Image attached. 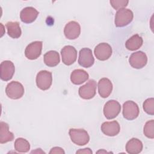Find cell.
<instances>
[{
	"mask_svg": "<svg viewBox=\"0 0 154 154\" xmlns=\"http://www.w3.org/2000/svg\"><path fill=\"white\" fill-rule=\"evenodd\" d=\"M69 134L72 141L76 145L84 146L89 142V135L83 129L71 128L69 131Z\"/></svg>",
	"mask_w": 154,
	"mask_h": 154,
	"instance_id": "1",
	"label": "cell"
},
{
	"mask_svg": "<svg viewBox=\"0 0 154 154\" xmlns=\"http://www.w3.org/2000/svg\"><path fill=\"white\" fill-rule=\"evenodd\" d=\"M134 17L132 11L128 8L119 10L115 16V25L117 27H123L129 24Z\"/></svg>",
	"mask_w": 154,
	"mask_h": 154,
	"instance_id": "2",
	"label": "cell"
},
{
	"mask_svg": "<svg viewBox=\"0 0 154 154\" xmlns=\"http://www.w3.org/2000/svg\"><path fill=\"white\" fill-rule=\"evenodd\" d=\"M5 93L9 98L19 99L24 94V87L19 82L13 81L7 84L5 88Z\"/></svg>",
	"mask_w": 154,
	"mask_h": 154,
	"instance_id": "3",
	"label": "cell"
},
{
	"mask_svg": "<svg viewBox=\"0 0 154 154\" xmlns=\"http://www.w3.org/2000/svg\"><path fill=\"white\" fill-rule=\"evenodd\" d=\"M52 73L47 70L40 71L36 76V84L42 90H48L52 85Z\"/></svg>",
	"mask_w": 154,
	"mask_h": 154,
	"instance_id": "4",
	"label": "cell"
},
{
	"mask_svg": "<svg viewBox=\"0 0 154 154\" xmlns=\"http://www.w3.org/2000/svg\"><path fill=\"white\" fill-rule=\"evenodd\" d=\"M123 116L124 118L129 120L135 119L139 115V108L138 105L132 100H128L123 105Z\"/></svg>",
	"mask_w": 154,
	"mask_h": 154,
	"instance_id": "5",
	"label": "cell"
},
{
	"mask_svg": "<svg viewBox=\"0 0 154 154\" xmlns=\"http://www.w3.org/2000/svg\"><path fill=\"white\" fill-rule=\"evenodd\" d=\"M96 82L94 79H90L85 85L79 88V95L84 99H91L96 95Z\"/></svg>",
	"mask_w": 154,
	"mask_h": 154,
	"instance_id": "6",
	"label": "cell"
},
{
	"mask_svg": "<svg viewBox=\"0 0 154 154\" xmlns=\"http://www.w3.org/2000/svg\"><path fill=\"white\" fill-rule=\"evenodd\" d=\"M121 111L120 104L115 100H108L104 105L103 114L107 119L116 118Z\"/></svg>",
	"mask_w": 154,
	"mask_h": 154,
	"instance_id": "7",
	"label": "cell"
},
{
	"mask_svg": "<svg viewBox=\"0 0 154 154\" xmlns=\"http://www.w3.org/2000/svg\"><path fill=\"white\" fill-rule=\"evenodd\" d=\"M43 43L41 41H35L29 43L25 50V55L29 60H35L38 58L42 50Z\"/></svg>",
	"mask_w": 154,
	"mask_h": 154,
	"instance_id": "8",
	"label": "cell"
},
{
	"mask_svg": "<svg viewBox=\"0 0 154 154\" xmlns=\"http://www.w3.org/2000/svg\"><path fill=\"white\" fill-rule=\"evenodd\" d=\"M61 54L63 63L67 66L73 64L77 58V51L73 46L70 45L63 47L61 51Z\"/></svg>",
	"mask_w": 154,
	"mask_h": 154,
	"instance_id": "9",
	"label": "cell"
},
{
	"mask_svg": "<svg viewBox=\"0 0 154 154\" xmlns=\"http://www.w3.org/2000/svg\"><path fill=\"white\" fill-rule=\"evenodd\" d=\"M129 62L133 68L140 69L146 65L147 63V57L144 52L142 51H137L131 55L129 58Z\"/></svg>",
	"mask_w": 154,
	"mask_h": 154,
	"instance_id": "10",
	"label": "cell"
},
{
	"mask_svg": "<svg viewBox=\"0 0 154 154\" xmlns=\"http://www.w3.org/2000/svg\"><path fill=\"white\" fill-rule=\"evenodd\" d=\"M94 59L92 54V51L87 48H82L79 53L78 63L80 66L85 68L90 67L93 65Z\"/></svg>",
	"mask_w": 154,
	"mask_h": 154,
	"instance_id": "11",
	"label": "cell"
},
{
	"mask_svg": "<svg viewBox=\"0 0 154 154\" xmlns=\"http://www.w3.org/2000/svg\"><path fill=\"white\" fill-rule=\"evenodd\" d=\"M15 67L13 62L9 60L2 61L0 65V77L2 81L10 80L14 73Z\"/></svg>",
	"mask_w": 154,
	"mask_h": 154,
	"instance_id": "12",
	"label": "cell"
},
{
	"mask_svg": "<svg viewBox=\"0 0 154 154\" xmlns=\"http://www.w3.org/2000/svg\"><path fill=\"white\" fill-rule=\"evenodd\" d=\"M112 48L106 43H101L94 48V55L97 59L100 61L108 60L112 55Z\"/></svg>",
	"mask_w": 154,
	"mask_h": 154,
	"instance_id": "13",
	"label": "cell"
},
{
	"mask_svg": "<svg viewBox=\"0 0 154 154\" xmlns=\"http://www.w3.org/2000/svg\"><path fill=\"white\" fill-rule=\"evenodd\" d=\"M80 33L81 26L79 24L75 21H70L68 22L64 28L65 37L69 40L77 38L80 35Z\"/></svg>",
	"mask_w": 154,
	"mask_h": 154,
	"instance_id": "14",
	"label": "cell"
},
{
	"mask_svg": "<svg viewBox=\"0 0 154 154\" xmlns=\"http://www.w3.org/2000/svg\"><path fill=\"white\" fill-rule=\"evenodd\" d=\"M120 130V125L118 122L116 120L112 122H105L101 125L102 132L107 136H116L119 133Z\"/></svg>",
	"mask_w": 154,
	"mask_h": 154,
	"instance_id": "15",
	"label": "cell"
},
{
	"mask_svg": "<svg viewBox=\"0 0 154 154\" xmlns=\"http://www.w3.org/2000/svg\"><path fill=\"white\" fill-rule=\"evenodd\" d=\"M38 15V11L32 7H26L22 10L20 18L22 22L25 23L33 22Z\"/></svg>",
	"mask_w": 154,
	"mask_h": 154,
	"instance_id": "16",
	"label": "cell"
},
{
	"mask_svg": "<svg viewBox=\"0 0 154 154\" xmlns=\"http://www.w3.org/2000/svg\"><path fill=\"white\" fill-rule=\"evenodd\" d=\"M98 92L100 97L103 98L108 97L112 92V84L111 81L106 78H103L98 82Z\"/></svg>",
	"mask_w": 154,
	"mask_h": 154,
	"instance_id": "17",
	"label": "cell"
},
{
	"mask_svg": "<svg viewBox=\"0 0 154 154\" xmlns=\"http://www.w3.org/2000/svg\"><path fill=\"white\" fill-rule=\"evenodd\" d=\"M88 73L82 69H75L70 75V80L75 85H79L85 82L88 79Z\"/></svg>",
	"mask_w": 154,
	"mask_h": 154,
	"instance_id": "18",
	"label": "cell"
},
{
	"mask_svg": "<svg viewBox=\"0 0 154 154\" xmlns=\"http://www.w3.org/2000/svg\"><path fill=\"white\" fill-rule=\"evenodd\" d=\"M142 142L136 138H132L126 144V150L128 153L138 154L143 150Z\"/></svg>",
	"mask_w": 154,
	"mask_h": 154,
	"instance_id": "19",
	"label": "cell"
},
{
	"mask_svg": "<svg viewBox=\"0 0 154 154\" xmlns=\"http://www.w3.org/2000/svg\"><path fill=\"white\" fill-rule=\"evenodd\" d=\"M14 139L13 134L9 131L8 125L4 122H0V143L4 144Z\"/></svg>",
	"mask_w": 154,
	"mask_h": 154,
	"instance_id": "20",
	"label": "cell"
},
{
	"mask_svg": "<svg viewBox=\"0 0 154 154\" xmlns=\"http://www.w3.org/2000/svg\"><path fill=\"white\" fill-rule=\"evenodd\" d=\"M60 61V55L55 51H49L44 55V63L49 67H55Z\"/></svg>",
	"mask_w": 154,
	"mask_h": 154,
	"instance_id": "21",
	"label": "cell"
},
{
	"mask_svg": "<svg viewBox=\"0 0 154 154\" xmlns=\"http://www.w3.org/2000/svg\"><path fill=\"white\" fill-rule=\"evenodd\" d=\"M143 40L141 37L136 34L131 37L125 43L126 48L129 51L138 49L143 45Z\"/></svg>",
	"mask_w": 154,
	"mask_h": 154,
	"instance_id": "22",
	"label": "cell"
},
{
	"mask_svg": "<svg viewBox=\"0 0 154 154\" xmlns=\"http://www.w3.org/2000/svg\"><path fill=\"white\" fill-rule=\"evenodd\" d=\"M8 35L13 38H19L22 31L19 23L17 22H8L6 23Z\"/></svg>",
	"mask_w": 154,
	"mask_h": 154,
	"instance_id": "23",
	"label": "cell"
},
{
	"mask_svg": "<svg viewBox=\"0 0 154 154\" xmlns=\"http://www.w3.org/2000/svg\"><path fill=\"white\" fill-rule=\"evenodd\" d=\"M14 146L15 150L20 153L28 152L30 149V144L29 142L23 138H17L15 140Z\"/></svg>",
	"mask_w": 154,
	"mask_h": 154,
	"instance_id": "24",
	"label": "cell"
},
{
	"mask_svg": "<svg viewBox=\"0 0 154 154\" xmlns=\"http://www.w3.org/2000/svg\"><path fill=\"white\" fill-rule=\"evenodd\" d=\"M144 134L149 138L153 139L154 138V121L150 120L147 121L144 126Z\"/></svg>",
	"mask_w": 154,
	"mask_h": 154,
	"instance_id": "25",
	"label": "cell"
},
{
	"mask_svg": "<svg viewBox=\"0 0 154 154\" xmlns=\"http://www.w3.org/2000/svg\"><path fill=\"white\" fill-rule=\"evenodd\" d=\"M143 108L144 111L148 114H154V99L153 97L147 99L143 103Z\"/></svg>",
	"mask_w": 154,
	"mask_h": 154,
	"instance_id": "26",
	"label": "cell"
},
{
	"mask_svg": "<svg viewBox=\"0 0 154 154\" xmlns=\"http://www.w3.org/2000/svg\"><path fill=\"white\" fill-rule=\"evenodd\" d=\"M111 6L115 10H120L126 7L129 2V1L126 0H111L109 1Z\"/></svg>",
	"mask_w": 154,
	"mask_h": 154,
	"instance_id": "27",
	"label": "cell"
},
{
	"mask_svg": "<svg viewBox=\"0 0 154 154\" xmlns=\"http://www.w3.org/2000/svg\"><path fill=\"white\" fill-rule=\"evenodd\" d=\"M64 151L63 149L60 147H54L51 149L49 153H64Z\"/></svg>",
	"mask_w": 154,
	"mask_h": 154,
	"instance_id": "28",
	"label": "cell"
},
{
	"mask_svg": "<svg viewBox=\"0 0 154 154\" xmlns=\"http://www.w3.org/2000/svg\"><path fill=\"white\" fill-rule=\"evenodd\" d=\"M93 152L89 148H85L82 149H79L76 152V153H92Z\"/></svg>",
	"mask_w": 154,
	"mask_h": 154,
	"instance_id": "29",
	"label": "cell"
}]
</instances>
